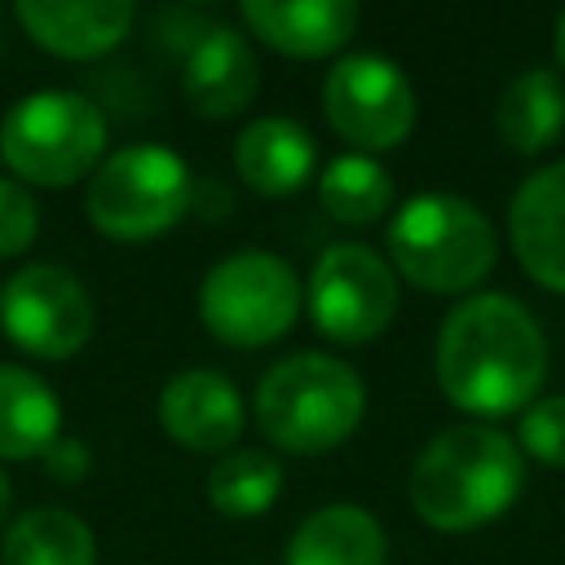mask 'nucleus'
Segmentation results:
<instances>
[{
    "label": "nucleus",
    "mask_w": 565,
    "mask_h": 565,
    "mask_svg": "<svg viewBox=\"0 0 565 565\" xmlns=\"http://www.w3.org/2000/svg\"><path fill=\"white\" fill-rule=\"evenodd\" d=\"M547 375V344L530 309L486 291L450 309L437 335V384L472 415L521 411Z\"/></svg>",
    "instance_id": "nucleus-1"
},
{
    "label": "nucleus",
    "mask_w": 565,
    "mask_h": 565,
    "mask_svg": "<svg viewBox=\"0 0 565 565\" xmlns=\"http://www.w3.org/2000/svg\"><path fill=\"white\" fill-rule=\"evenodd\" d=\"M525 481L512 437L486 424H459L437 433L411 468V503L419 521L441 534H463L512 508Z\"/></svg>",
    "instance_id": "nucleus-2"
},
{
    "label": "nucleus",
    "mask_w": 565,
    "mask_h": 565,
    "mask_svg": "<svg viewBox=\"0 0 565 565\" xmlns=\"http://www.w3.org/2000/svg\"><path fill=\"white\" fill-rule=\"evenodd\" d=\"M362 406L358 371L331 353H291L256 384V428L291 455L340 446L358 428Z\"/></svg>",
    "instance_id": "nucleus-3"
},
{
    "label": "nucleus",
    "mask_w": 565,
    "mask_h": 565,
    "mask_svg": "<svg viewBox=\"0 0 565 565\" xmlns=\"http://www.w3.org/2000/svg\"><path fill=\"white\" fill-rule=\"evenodd\" d=\"M397 274L424 291H468L494 265V230L459 194H415L388 225Z\"/></svg>",
    "instance_id": "nucleus-4"
},
{
    "label": "nucleus",
    "mask_w": 565,
    "mask_h": 565,
    "mask_svg": "<svg viewBox=\"0 0 565 565\" xmlns=\"http://www.w3.org/2000/svg\"><path fill=\"white\" fill-rule=\"evenodd\" d=\"M106 150L102 110L71 88H40L18 97L0 119V159L13 177L35 185H71Z\"/></svg>",
    "instance_id": "nucleus-5"
},
{
    "label": "nucleus",
    "mask_w": 565,
    "mask_h": 565,
    "mask_svg": "<svg viewBox=\"0 0 565 565\" xmlns=\"http://www.w3.org/2000/svg\"><path fill=\"white\" fill-rule=\"evenodd\" d=\"M190 194L194 181L177 150L124 146L93 172L84 190V212L110 238H150L185 216Z\"/></svg>",
    "instance_id": "nucleus-6"
},
{
    "label": "nucleus",
    "mask_w": 565,
    "mask_h": 565,
    "mask_svg": "<svg viewBox=\"0 0 565 565\" xmlns=\"http://www.w3.org/2000/svg\"><path fill=\"white\" fill-rule=\"evenodd\" d=\"M296 309L300 278L274 252H234L199 287V318L225 344H269L291 331Z\"/></svg>",
    "instance_id": "nucleus-7"
},
{
    "label": "nucleus",
    "mask_w": 565,
    "mask_h": 565,
    "mask_svg": "<svg viewBox=\"0 0 565 565\" xmlns=\"http://www.w3.org/2000/svg\"><path fill=\"white\" fill-rule=\"evenodd\" d=\"M322 110L344 141L362 150H393L415 128V88L397 62L380 53H349L322 79Z\"/></svg>",
    "instance_id": "nucleus-8"
},
{
    "label": "nucleus",
    "mask_w": 565,
    "mask_h": 565,
    "mask_svg": "<svg viewBox=\"0 0 565 565\" xmlns=\"http://www.w3.org/2000/svg\"><path fill=\"white\" fill-rule=\"evenodd\" d=\"M397 309V278L388 260L362 243H335L313 260L309 313L318 331L340 344H362L388 327Z\"/></svg>",
    "instance_id": "nucleus-9"
},
{
    "label": "nucleus",
    "mask_w": 565,
    "mask_h": 565,
    "mask_svg": "<svg viewBox=\"0 0 565 565\" xmlns=\"http://www.w3.org/2000/svg\"><path fill=\"white\" fill-rule=\"evenodd\" d=\"M0 327L35 358H71L93 335V300L62 265H22L0 287Z\"/></svg>",
    "instance_id": "nucleus-10"
},
{
    "label": "nucleus",
    "mask_w": 565,
    "mask_h": 565,
    "mask_svg": "<svg viewBox=\"0 0 565 565\" xmlns=\"http://www.w3.org/2000/svg\"><path fill=\"white\" fill-rule=\"evenodd\" d=\"M508 234L525 274L565 296V163H547L521 181L508 207Z\"/></svg>",
    "instance_id": "nucleus-11"
},
{
    "label": "nucleus",
    "mask_w": 565,
    "mask_h": 565,
    "mask_svg": "<svg viewBox=\"0 0 565 565\" xmlns=\"http://www.w3.org/2000/svg\"><path fill=\"white\" fill-rule=\"evenodd\" d=\"M159 424L185 450H225L243 433V397L221 371H181L163 384Z\"/></svg>",
    "instance_id": "nucleus-12"
},
{
    "label": "nucleus",
    "mask_w": 565,
    "mask_h": 565,
    "mask_svg": "<svg viewBox=\"0 0 565 565\" xmlns=\"http://www.w3.org/2000/svg\"><path fill=\"white\" fill-rule=\"evenodd\" d=\"M185 97L199 115H234L256 97L260 66L234 26H207L185 53Z\"/></svg>",
    "instance_id": "nucleus-13"
},
{
    "label": "nucleus",
    "mask_w": 565,
    "mask_h": 565,
    "mask_svg": "<svg viewBox=\"0 0 565 565\" xmlns=\"http://www.w3.org/2000/svg\"><path fill=\"white\" fill-rule=\"evenodd\" d=\"M353 0H243V22L278 53L322 57L358 31Z\"/></svg>",
    "instance_id": "nucleus-14"
},
{
    "label": "nucleus",
    "mask_w": 565,
    "mask_h": 565,
    "mask_svg": "<svg viewBox=\"0 0 565 565\" xmlns=\"http://www.w3.org/2000/svg\"><path fill=\"white\" fill-rule=\"evenodd\" d=\"M13 13L22 22V31L57 57H97V53L115 49L137 18V9L124 0H97V4L22 0Z\"/></svg>",
    "instance_id": "nucleus-15"
},
{
    "label": "nucleus",
    "mask_w": 565,
    "mask_h": 565,
    "mask_svg": "<svg viewBox=\"0 0 565 565\" xmlns=\"http://www.w3.org/2000/svg\"><path fill=\"white\" fill-rule=\"evenodd\" d=\"M313 137L282 115H265L238 132L234 168L260 194H291L313 177Z\"/></svg>",
    "instance_id": "nucleus-16"
},
{
    "label": "nucleus",
    "mask_w": 565,
    "mask_h": 565,
    "mask_svg": "<svg viewBox=\"0 0 565 565\" xmlns=\"http://www.w3.org/2000/svg\"><path fill=\"white\" fill-rule=\"evenodd\" d=\"M384 556L388 543L380 521L353 503L309 512L287 543V565H384Z\"/></svg>",
    "instance_id": "nucleus-17"
},
{
    "label": "nucleus",
    "mask_w": 565,
    "mask_h": 565,
    "mask_svg": "<svg viewBox=\"0 0 565 565\" xmlns=\"http://www.w3.org/2000/svg\"><path fill=\"white\" fill-rule=\"evenodd\" d=\"M62 402L53 388L26 371L0 362V459H35L57 441Z\"/></svg>",
    "instance_id": "nucleus-18"
},
{
    "label": "nucleus",
    "mask_w": 565,
    "mask_h": 565,
    "mask_svg": "<svg viewBox=\"0 0 565 565\" xmlns=\"http://www.w3.org/2000/svg\"><path fill=\"white\" fill-rule=\"evenodd\" d=\"M494 124H499V137L516 154H534V150L552 146L565 128V88H561V79L543 66L521 71L503 88V97L494 106Z\"/></svg>",
    "instance_id": "nucleus-19"
},
{
    "label": "nucleus",
    "mask_w": 565,
    "mask_h": 565,
    "mask_svg": "<svg viewBox=\"0 0 565 565\" xmlns=\"http://www.w3.org/2000/svg\"><path fill=\"white\" fill-rule=\"evenodd\" d=\"M93 530L66 508H31L4 530V565H93Z\"/></svg>",
    "instance_id": "nucleus-20"
},
{
    "label": "nucleus",
    "mask_w": 565,
    "mask_h": 565,
    "mask_svg": "<svg viewBox=\"0 0 565 565\" xmlns=\"http://www.w3.org/2000/svg\"><path fill=\"white\" fill-rule=\"evenodd\" d=\"M322 207L344 225H371L393 203V177L371 154H340L318 177Z\"/></svg>",
    "instance_id": "nucleus-21"
},
{
    "label": "nucleus",
    "mask_w": 565,
    "mask_h": 565,
    "mask_svg": "<svg viewBox=\"0 0 565 565\" xmlns=\"http://www.w3.org/2000/svg\"><path fill=\"white\" fill-rule=\"evenodd\" d=\"M282 490V463L265 450H230L207 472V499L225 516H260Z\"/></svg>",
    "instance_id": "nucleus-22"
},
{
    "label": "nucleus",
    "mask_w": 565,
    "mask_h": 565,
    "mask_svg": "<svg viewBox=\"0 0 565 565\" xmlns=\"http://www.w3.org/2000/svg\"><path fill=\"white\" fill-rule=\"evenodd\" d=\"M521 446L547 468H565V397H543L521 419Z\"/></svg>",
    "instance_id": "nucleus-23"
},
{
    "label": "nucleus",
    "mask_w": 565,
    "mask_h": 565,
    "mask_svg": "<svg viewBox=\"0 0 565 565\" xmlns=\"http://www.w3.org/2000/svg\"><path fill=\"white\" fill-rule=\"evenodd\" d=\"M35 230H40L35 199L18 181L0 177V256H18L35 238Z\"/></svg>",
    "instance_id": "nucleus-24"
},
{
    "label": "nucleus",
    "mask_w": 565,
    "mask_h": 565,
    "mask_svg": "<svg viewBox=\"0 0 565 565\" xmlns=\"http://www.w3.org/2000/svg\"><path fill=\"white\" fill-rule=\"evenodd\" d=\"M44 463L57 481H79L88 472V446L75 441V437H57L49 450H44Z\"/></svg>",
    "instance_id": "nucleus-25"
},
{
    "label": "nucleus",
    "mask_w": 565,
    "mask_h": 565,
    "mask_svg": "<svg viewBox=\"0 0 565 565\" xmlns=\"http://www.w3.org/2000/svg\"><path fill=\"white\" fill-rule=\"evenodd\" d=\"M9 503H13V486H9V477L0 472V525L9 521Z\"/></svg>",
    "instance_id": "nucleus-26"
},
{
    "label": "nucleus",
    "mask_w": 565,
    "mask_h": 565,
    "mask_svg": "<svg viewBox=\"0 0 565 565\" xmlns=\"http://www.w3.org/2000/svg\"><path fill=\"white\" fill-rule=\"evenodd\" d=\"M556 57L565 62V13L556 18Z\"/></svg>",
    "instance_id": "nucleus-27"
}]
</instances>
